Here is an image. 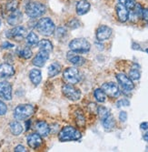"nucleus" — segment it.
I'll return each mask as SVG.
<instances>
[{
    "label": "nucleus",
    "instance_id": "nucleus-42",
    "mask_svg": "<svg viewBox=\"0 0 148 152\" xmlns=\"http://www.w3.org/2000/svg\"><path fill=\"white\" fill-rule=\"evenodd\" d=\"M140 128L143 130H147L148 129V122H142L140 125Z\"/></svg>",
    "mask_w": 148,
    "mask_h": 152
},
{
    "label": "nucleus",
    "instance_id": "nucleus-21",
    "mask_svg": "<svg viewBox=\"0 0 148 152\" xmlns=\"http://www.w3.org/2000/svg\"><path fill=\"white\" fill-rule=\"evenodd\" d=\"M36 130L41 137H46L50 133V128L46 121H38L36 124Z\"/></svg>",
    "mask_w": 148,
    "mask_h": 152
},
{
    "label": "nucleus",
    "instance_id": "nucleus-45",
    "mask_svg": "<svg viewBox=\"0 0 148 152\" xmlns=\"http://www.w3.org/2000/svg\"><path fill=\"white\" fill-rule=\"evenodd\" d=\"M126 1H128V0H118V2H120V3H122V4H125Z\"/></svg>",
    "mask_w": 148,
    "mask_h": 152
},
{
    "label": "nucleus",
    "instance_id": "nucleus-28",
    "mask_svg": "<svg viewBox=\"0 0 148 152\" xmlns=\"http://www.w3.org/2000/svg\"><path fill=\"white\" fill-rule=\"evenodd\" d=\"M25 39H26V43H28V46H36L39 42L38 36L34 32L28 33V35L25 37Z\"/></svg>",
    "mask_w": 148,
    "mask_h": 152
},
{
    "label": "nucleus",
    "instance_id": "nucleus-14",
    "mask_svg": "<svg viewBox=\"0 0 148 152\" xmlns=\"http://www.w3.org/2000/svg\"><path fill=\"white\" fill-rule=\"evenodd\" d=\"M66 58L72 65H74L75 66H83L86 63V59L83 57L79 56L78 53L74 52L72 50L70 52L67 53Z\"/></svg>",
    "mask_w": 148,
    "mask_h": 152
},
{
    "label": "nucleus",
    "instance_id": "nucleus-20",
    "mask_svg": "<svg viewBox=\"0 0 148 152\" xmlns=\"http://www.w3.org/2000/svg\"><path fill=\"white\" fill-rule=\"evenodd\" d=\"M74 118H75V124L78 126V128L85 129L86 120V117H85V114L83 112V110L80 109V108H77L75 111L74 112Z\"/></svg>",
    "mask_w": 148,
    "mask_h": 152
},
{
    "label": "nucleus",
    "instance_id": "nucleus-11",
    "mask_svg": "<svg viewBox=\"0 0 148 152\" xmlns=\"http://www.w3.org/2000/svg\"><path fill=\"white\" fill-rule=\"evenodd\" d=\"M113 34V30L111 27L107 26L105 25H102L100 26H98V28L96 29V38L100 42H103V41H105L107 39H109L111 37Z\"/></svg>",
    "mask_w": 148,
    "mask_h": 152
},
{
    "label": "nucleus",
    "instance_id": "nucleus-2",
    "mask_svg": "<svg viewBox=\"0 0 148 152\" xmlns=\"http://www.w3.org/2000/svg\"><path fill=\"white\" fill-rule=\"evenodd\" d=\"M36 30L43 36H51L56 30V25L50 18H43L39 19L36 25Z\"/></svg>",
    "mask_w": 148,
    "mask_h": 152
},
{
    "label": "nucleus",
    "instance_id": "nucleus-31",
    "mask_svg": "<svg viewBox=\"0 0 148 152\" xmlns=\"http://www.w3.org/2000/svg\"><path fill=\"white\" fill-rule=\"evenodd\" d=\"M66 26H67V27H69L70 29H75L81 26V22L75 18H72L66 22Z\"/></svg>",
    "mask_w": 148,
    "mask_h": 152
},
{
    "label": "nucleus",
    "instance_id": "nucleus-24",
    "mask_svg": "<svg viewBox=\"0 0 148 152\" xmlns=\"http://www.w3.org/2000/svg\"><path fill=\"white\" fill-rule=\"evenodd\" d=\"M128 77L132 79V80H139L141 74H140V70H139V66L136 64H133V66L130 68L129 73H128Z\"/></svg>",
    "mask_w": 148,
    "mask_h": 152
},
{
    "label": "nucleus",
    "instance_id": "nucleus-22",
    "mask_svg": "<svg viewBox=\"0 0 148 152\" xmlns=\"http://www.w3.org/2000/svg\"><path fill=\"white\" fill-rule=\"evenodd\" d=\"M102 121V125L104 127V129L107 131H111L115 128V118L110 114L108 117H106L104 119L101 120Z\"/></svg>",
    "mask_w": 148,
    "mask_h": 152
},
{
    "label": "nucleus",
    "instance_id": "nucleus-7",
    "mask_svg": "<svg viewBox=\"0 0 148 152\" xmlns=\"http://www.w3.org/2000/svg\"><path fill=\"white\" fill-rule=\"evenodd\" d=\"M62 92L65 98L68 99L69 100L76 101V100H79L80 98H81V91L78 88H75L71 84L64 85L62 88Z\"/></svg>",
    "mask_w": 148,
    "mask_h": 152
},
{
    "label": "nucleus",
    "instance_id": "nucleus-26",
    "mask_svg": "<svg viewBox=\"0 0 148 152\" xmlns=\"http://www.w3.org/2000/svg\"><path fill=\"white\" fill-rule=\"evenodd\" d=\"M9 129H10L11 133L14 136H19L23 132V127H22L21 124L17 121L11 122L10 125H9Z\"/></svg>",
    "mask_w": 148,
    "mask_h": 152
},
{
    "label": "nucleus",
    "instance_id": "nucleus-29",
    "mask_svg": "<svg viewBox=\"0 0 148 152\" xmlns=\"http://www.w3.org/2000/svg\"><path fill=\"white\" fill-rule=\"evenodd\" d=\"M94 96H95V99H96V101L99 103H104L106 100V95L102 90V88H96L94 91Z\"/></svg>",
    "mask_w": 148,
    "mask_h": 152
},
{
    "label": "nucleus",
    "instance_id": "nucleus-46",
    "mask_svg": "<svg viewBox=\"0 0 148 152\" xmlns=\"http://www.w3.org/2000/svg\"><path fill=\"white\" fill-rule=\"evenodd\" d=\"M146 52H147V53H148V49H146Z\"/></svg>",
    "mask_w": 148,
    "mask_h": 152
},
{
    "label": "nucleus",
    "instance_id": "nucleus-19",
    "mask_svg": "<svg viewBox=\"0 0 148 152\" xmlns=\"http://www.w3.org/2000/svg\"><path fill=\"white\" fill-rule=\"evenodd\" d=\"M22 13L18 9H17L13 12H10V15L7 18V23L10 26H17L22 21Z\"/></svg>",
    "mask_w": 148,
    "mask_h": 152
},
{
    "label": "nucleus",
    "instance_id": "nucleus-12",
    "mask_svg": "<svg viewBox=\"0 0 148 152\" xmlns=\"http://www.w3.org/2000/svg\"><path fill=\"white\" fill-rule=\"evenodd\" d=\"M115 13L117 18L120 22L125 23L128 20V16H129V10L127 9V7L122 4L118 2L115 6Z\"/></svg>",
    "mask_w": 148,
    "mask_h": 152
},
{
    "label": "nucleus",
    "instance_id": "nucleus-9",
    "mask_svg": "<svg viewBox=\"0 0 148 152\" xmlns=\"http://www.w3.org/2000/svg\"><path fill=\"white\" fill-rule=\"evenodd\" d=\"M26 33H28V30L25 26H17L14 28H12L11 30H9L7 34V37L8 38L11 39H15L17 41H21L22 39H24L26 37Z\"/></svg>",
    "mask_w": 148,
    "mask_h": 152
},
{
    "label": "nucleus",
    "instance_id": "nucleus-39",
    "mask_svg": "<svg viewBox=\"0 0 148 152\" xmlns=\"http://www.w3.org/2000/svg\"><path fill=\"white\" fill-rule=\"evenodd\" d=\"M119 119L121 122H126L127 120V113L126 111H121L119 113Z\"/></svg>",
    "mask_w": 148,
    "mask_h": 152
},
{
    "label": "nucleus",
    "instance_id": "nucleus-10",
    "mask_svg": "<svg viewBox=\"0 0 148 152\" xmlns=\"http://www.w3.org/2000/svg\"><path fill=\"white\" fill-rule=\"evenodd\" d=\"M102 90L105 93L106 96H110V98H118L121 94V91L117 86V84L114 82H107L104 83L101 87Z\"/></svg>",
    "mask_w": 148,
    "mask_h": 152
},
{
    "label": "nucleus",
    "instance_id": "nucleus-17",
    "mask_svg": "<svg viewBox=\"0 0 148 152\" xmlns=\"http://www.w3.org/2000/svg\"><path fill=\"white\" fill-rule=\"evenodd\" d=\"M15 69L11 65L4 63L0 65V78H8L14 76Z\"/></svg>",
    "mask_w": 148,
    "mask_h": 152
},
{
    "label": "nucleus",
    "instance_id": "nucleus-43",
    "mask_svg": "<svg viewBox=\"0 0 148 152\" xmlns=\"http://www.w3.org/2000/svg\"><path fill=\"white\" fill-rule=\"evenodd\" d=\"M30 123H31V121H30V120H28V121L25 122V129H26V130H28Z\"/></svg>",
    "mask_w": 148,
    "mask_h": 152
},
{
    "label": "nucleus",
    "instance_id": "nucleus-1",
    "mask_svg": "<svg viewBox=\"0 0 148 152\" xmlns=\"http://www.w3.org/2000/svg\"><path fill=\"white\" fill-rule=\"evenodd\" d=\"M81 132L77 130L76 129L67 126L63 128L59 134H58V140L62 142L65 141H77L81 139Z\"/></svg>",
    "mask_w": 148,
    "mask_h": 152
},
{
    "label": "nucleus",
    "instance_id": "nucleus-13",
    "mask_svg": "<svg viewBox=\"0 0 148 152\" xmlns=\"http://www.w3.org/2000/svg\"><path fill=\"white\" fill-rule=\"evenodd\" d=\"M0 98L6 100L12 99V86L7 81L0 82Z\"/></svg>",
    "mask_w": 148,
    "mask_h": 152
},
{
    "label": "nucleus",
    "instance_id": "nucleus-37",
    "mask_svg": "<svg viewBox=\"0 0 148 152\" xmlns=\"http://www.w3.org/2000/svg\"><path fill=\"white\" fill-rule=\"evenodd\" d=\"M7 105L2 101V100H0V116H3L7 113Z\"/></svg>",
    "mask_w": 148,
    "mask_h": 152
},
{
    "label": "nucleus",
    "instance_id": "nucleus-6",
    "mask_svg": "<svg viewBox=\"0 0 148 152\" xmlns=\"http://www.w3.org/2000/svg\"><path fill=\"white\" fill-rule=\"evenodd\" d=\"M63 77L67 84L75 85L81 79L80 73L76 67H67L63 72Z\"/></svg>",
    "mask_w": 148,
    "mask_h": 152
},
{
    "label": "nucleus",
    "instance_id": "nucleus-34",
    "mask_svg": "<svg viewBox=\"0 0 148 152\" xmlns=\"http://www.w3.org/2000/svg\"><path fill=\"white\" fill-rule=\"evenodd\" d=\"M54 33H55V37L57 38L61 39V38H63L66 35L67 31H66L65 26H59V27H57V28L55 30V32H54Z\"/></svg>",
    "mask_w": 148,
    "mask_h": 152
},
{
    "label": "nucleus",
    "instance_id": "nucleus-3",
    "mask_svg": "<svg viewBox=\"0 0 148 152\" xmlns=\"http://www.w3.org/2000/svg\"><path fill=\"white\" fill-rule=\"evenodd\" d=\"M46 11V6L39 2H29L25 6V14L31 18H37L42 17Z\"/></svg>",
    "mask_w": 148,
    "mask_h": 152
},
{
    "label": "nucleus",
    "instance_id": "nucleus-5",
    "mask_svg": "<svg viewBox=\"0 0 148 152\" xmlns=\"http://www.w3.org/2000/svg\"><path fill=\"white\" fill-rule=\"evenodd\" d=\"M69 48L74 52L78 54H85L90 50L91 45L85 38H75L69 43Z\"/></svg>",
    "mask_w": 148,
    "mask_h": 152
},
{
    "label": "nucleus",
    "instance_id": "nucleus-41",
    "mask_svg": "<svg viewBox=\"0 0 148 152\" xmlns=\"http://www.w3.org/2000/svg\"><path fill=\"white\" fill-rule=\"evenodd\" d=\"M15 151H17V152H18V151L25 152V147H24V146L19 145V146H17V147L15 148Z\"/></svg>",
    "mask_w": 148,
    "mask_h": 152
},
{
    "label": "nucleus",
    "instance_id": "nucleus-16",
    "mask_svg": "<svg viewBox=\"0 0 148 152\" xmlns=\"http://www.w3.org/2000/svg\"><path fill=\"white\" fill-rule=\"evenodd\" d=\"M42 142H43L42 137L38 133H33L28 137V144L33 149L38 148L42 145Z\"/></svg>",
    "mask_w": 148,
    "mask_h": 152
},
{
    "label": "nucleus",
    "instance_id": "nucleus-33",
    "mask_svg": "<svg viewBox=\"0 0 148 152\" xmlns=\"http://www.w3.org/2000/svg\"><path fill=\"white\" fill-rule=\"evenodd\" d=\"M17 7H18L17 0H9L6 5V9L8 12H13L17 9Z\"/></svg>",
    "mask_w": 148,
    "mask_h": 152
},
{
    "label": "nucleus",
    "instance_id": "nucleus-4",
    "mask_svg": "<svg viewBox=\"0 0 148 152\" xmlns=\"http://www.w3.org/2000/svg\"><path fill=\"white\" fill-rule=\"evenodd\" d=\"M35 112V108L30 104L18 105L14 111V118L17 120H25L31 117Z\"/></svg>",
    "mask_w": 148,
    "mask_h": 152
},
{
    "label": "nucleus",
    "instance_id": "nucleus-38",
    "mask_svg": "<svg viewBox=\"0 0 148 152\" xmlns=\"http://www.w3.org/2000/svg\"><path fill=\"white\" fill-rule=\"evenodd\" d=\"M97 106L95 104V103H90L89 106H88V108H89V111L93 114H97Z\"/></svg>",
    "mask_w": 148,
    "mask_h": 152
},
{
    "label": "nucleus",
    "instance_id": "nucleus-36",
    "mask_svg": "<svg viewBox=\"0 0 148 152\" xmlns=\"http://www.w3.org/2000/svg\"><path fill=\"white\" fill-rule=\"evenodd\" d=\"M141 19H142L144 22L148 23V8H147V7H143Z\"/></svg>",
    "mask_w": 148,
    "mask_h": 152
},
{
    "label": "nucleus",
    "instance_id": "nucleus-27",
    "mask_svg": "<svg viewBox=\"0 0 148 152\" xmlns=\"http://www.w3.org/2000/svg\"><path fill=\"white\" fill-rule=\"evenodd\" d=\"M37 45H38L39 49L42 51H46V52L50 53L53 50V45L51 43V41H49L47 39H42L41 41H39Z\"/></svg>",
    "mask_w": 148,
    "mask_h": 152
},
{
    "label": "nucleus",
    "instance_id": "nucleus-15",
    "mask_svg": "<svg viewBox=\"0 0 148 152\" xmlns=\"http://www.w3.org/2000/svg\"><path fill=\"white\" fill-rule=\"evenodd\" d=\"M48 58H49V53L46 51L40 50L35 56L32 62H33V65H35L36 66L41 67L46 64V62L48 60Z\"/></svg>",
    "mask_w": 148,
    "mask_h": 152
},
{
    "label": "nucleus",
    "instance_id": "nucleus-25",
    "mask_svg": "<svg viewBox=\"0 0 148 152\" xmlns=\"http://www.w3.org/2000/svg\"><path fill=\"white\" fill-rule=\"evenodd\" d=\"M61 69H62V66L59 63L57 62H55V63H53L49 66L48 67V76L53 77H55L57 75H58L60 72H61Z\"/></svg>",
    "mask_w": 148,
    "mask_h": 152
},
{
    "label": "nucleus",
    "instance_id": "nucleus-47",
    "mask_svg": "<svg viewBox=\"0 0 148 152\" xmlns=\"http://www.w3.org/2000/svg\"><path fill=\"white\" fill-rule=\"evenodd\" d=\"M0 24H1V22H0Z\"/></svg>",
    "mask_w": 148,
    "mask_h": 152
},
{
    "label": "nucleus",
    "instance_id": "nucleus-23",
    "mask_svg": "<svg viewBox=\"0 0 148 152\" xmlns=\"http://www.w3.org/2000/svg\"><path fill=\"white\" fill-rule=\"evenodd\" d=\"M29 78L35 86H38L42 80V74L39 69H32L29 73Z\"/></svg>",
    "mask_w": 148,
    "mask_h": 152
},
{
    "label": "nucleus",
    "instance_id": "nucleus-8",
    "mask_svg": "<svg viewBox=\"0 0 148 152\" xmlns=\"http://www.w3.org/2000/svg\"><path fill=\"white\" fill-rule=\"evenodd\" d=\"M116 79L124 91L130 92L134 88V84H133V80L126 74H124V73L116 74Z\"/></svg>",
    "mask_w": 148,
    "mask_h": 152
},
{
    "label": "nucleus",
    "instance_id": "nucleus-32",
    "mask_svg": "<svg viewBox=\"0 0 148 152\" xmlns=\"http://www.w3.org/2000/svg\"><path fill=\"white\" fill-rule=\"evenodd\" d=\"M32 50L29 48H24L19 51V56L25 59H28L32 57Z\"/></svg>",
    "mask_w": 148,
    "mask_h": 152
},
{
    "label": "nucleus",
    "instance_id": "nucleus-18",
    "mask_svg": "<svg viewBox=\"0 0 148 152\" xmlns=\"http://www.w3.org/2000/svg\"><path fill=\"white\" fill-rule=\"evenodd\" d=\"M91 5L86 0H80L76 3L75 11L78 16H84L90 10Z\"/></svg>",
    "mask_w": 148,
    "mask_h": 152
},
{
    "label": "nucleus",
    "instance_id": "nucleus-40",
    "mask_svg": "<svg viewBox=\"0 0 148 152\" xmlns=\"http://www.w3.org/2000/svg\"><path fill=\"white\" fill-rule=\"evenodd\" d=\"M1 48H5V49H7V48H14V45L11 44V43H9V42H7V41H6V42H4V43L2 44Z\"/></svg>",
    "mask_w": 148,
    "mask_h": 152
},
{
    "label": "nucleus",
    "instance_id": "nucleus-35",
    "mask_svg": "<svg viewBox=\"0 0 148 152\" xmlns=\"http://www.w3.org/2000/svg\"><path fill=\"white\" fill-rule=\"evenodd\" d=\"M130 105V101L126 99H119L116 102V106L117 107H128Z\"/></svg>",
    "mask_w": 148,
    "mask_h": 152
},
{
    "label": "nucleus",
    "instance_id": "nucleus-30",
    "mask_svg": "<svg viewBox=\"0 0 148 152\" xmlns=\"http://www.w3.org/2000/svg\"><path fill=\"white\" fill-rule=\"evenodd\" d=\"M97 115L99 116L100 119L103 120L106 117H108L110 115V111L108 108H106L104 106H100L97 107Z\"/></svg>",
    "mask_w": 148,
    "mask_h": 152
},
{
    "label": "nucleus",
    "instance_id": "nucleus-44",
    "mask_svg": "<svg viewBox=\"0 0 148 152\" xmlns=\"http://www.w3.org/2000/svg\"><path fill=\"white\" fill-rule=\"evenodd\" d=\"M144 140L146 142H148V131L144 135Z\"/></svg>",
    "mask_w": 148,
    "mask_h": 152
}]
</instances>
